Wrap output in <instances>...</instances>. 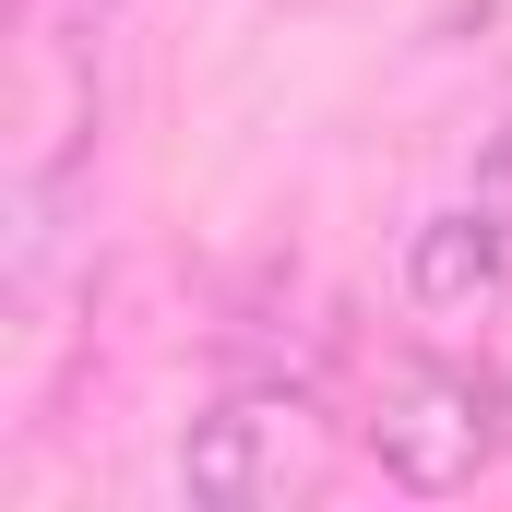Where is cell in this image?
<instances>
[{
  "instance_id": "2",
  "label": "cell",
  "mask_w": 512,
  "mask_h": 512,
  "mask_svg": "<svg viewBox=\"0 0 512 512\" xmlns=\"http://www.w3.org/2000/svg\"><path fill=\"white\" fill-rule=\"evenodd\" d=\"M322 405L310 393H227L215 417H191V441H179V489L203 512H274L298 501V489H322Z\"/></svg>"
},
{
  "instance_id": "3",
  "label": "cell",
  "mask_w": 512,
  "mask_h": 512,
  "mask_svg": "<svg viewBox=\"0 0 512 512\" xmlns=\"http://www.w3.org/2000/svg\"><path fill=\"white\" fill-rule=\"evenodd\" d=\"M501 262H512V227L465 191V203H441V215L405 239V298H417V310H489V298H501Z\"/></svg>"
},
{
  "instance_id": "4",
  "label": "cell",
  "mask_w": 512,
  "mask_h": 512,
  "mask_svg": "<svg viewBox=\"0 0 512 512\" xmlns=\"http://www.w3.org/2000/svg\"><path fill=\"white\" fill-rule=\"evenodd\" d=\"M477 203H489V215H501V227H512V143H501V155H489V167H477Z\"/></svg>"
},
{
  "instance_id": "1",
  "label": "cell",
  "mask_w": 512,
  "mask_h": 512,
  "mask_svg": "<svg viewBox=\"0 0 512 512\" xmlns=\"http://www.w3.org/2000/svg\"><path fill=\"white\" fill-rule=\"evenodd\" d=\"M512 441L501 370H465V358H405L370 405V465H382L405 501H453L489 477V453Z\"/></svg>"
},
{
  "instance_id": "5",
  "label": "cell",
  "mask_w": 512,
  "mask_h": 512,
  "mask_svg": "<svg viewBox=\"0 0 512 512\" xmlns=\"http://www.w3.org/2000/svg\"><path fill=\"white\" fill-rule=\"evenodd\" d=\"M501 405H512V358H501Z\"/></svg>"
}]
</instances>
